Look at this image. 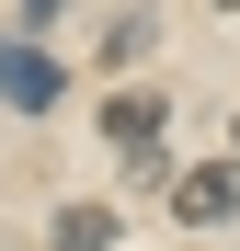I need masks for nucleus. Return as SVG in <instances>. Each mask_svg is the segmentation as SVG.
<instances>
[{
	"mask_svg": "<svg viewBox=\"0 0 240 251\" xmlns=\"http://www.w3.org/2000/svg\"><path fill=\"white\" fill-rule=\"evenodd\" d=\"M229 205H240V160H206V172L172 183V217H183V228H217Z\"/></svg>",
	"mask_w": 240,
	"mask_h": 251,
	"instance_id": "nucleus-1",
	"label": "nucleus"
},
{
	"mask_svg": "<svg viewBox=\"0 0 240 251\" xmlns=\"http://www.w3.org/2000/svg\"><path fill=\"white\" fill-rule=\"evenodd\" d=\"M0 92H12L23 114H46V103H57V69L34 57V46H0Z\"/></svg>",
	"mask_w": 240,
	"mask_h": 251,
	"instance_id": "nucleus-3",
	"label": "nucleus"
},
{
	"mask_svg": "<svg viewBox=\"0 0 240 251\" xmlns=\"http://www.w3.org/2000/svg\"><path fill=\"white\" fill-rule=\"evenodd\" d=\"M217 12H240V0H217Z\"/></svg>",
	"mask_w": 240,
	"mask_h": 251,
	"instance_id": "nucleus-5",
	"label": "nucleus"
},
{
	"mask_svg": "<svg viewBox=\"0 0 240 251\" xmlns=\"http://www.w3.org/2000/svg\"><path fill=\"white\" fill-rule=\"evenodd\" d=\"M160 114H172L160 92H114V103H103V137L126 149V160H149V149H160Z\"/></svg>",
	"mask_w": 240,
	"mask_h": 251,
	"instance_id": "nucleus-2",
	"label": "nucleus"
},
{
	"mask_svg": "<svg viewBox=\"0 0 240 251\" xmlns=\"http://www.w3.org/2000/svg\"><path fill=\"white\" fill-rule=\"evenodd\" d=\"M114 240V205H69V217H57V251H103Z\"/></svg>",
	"mask_w": 240,
	"mask_h": 251,
	"instance_id": "nucleus-4",
	"label": "nucleus"
}]
</instances>
